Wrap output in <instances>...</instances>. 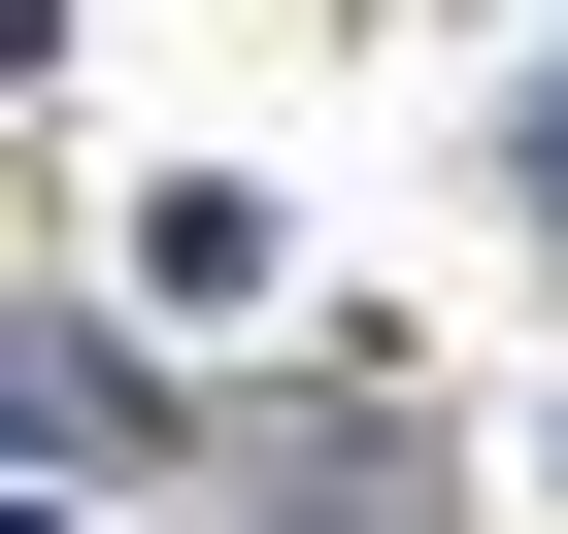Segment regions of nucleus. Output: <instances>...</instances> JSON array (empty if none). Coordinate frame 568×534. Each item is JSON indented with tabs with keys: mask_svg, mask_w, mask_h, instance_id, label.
I'll use <instances>...</instances> for the list:
<instances>
[{
	"mask_svg": "<svg viewBox=\"0 0 568 534\" xmlns=\"http://www.w3.org/2000/svg\"><path fill=\"white\" fill-rule=\"evenodd\" d=\"M535 201H568V101H535Z\"/></svg>",
	"mask_w": 568,
	"mask_h": 534,
	"instance_id": "f257e3e1",
	"label": "nucleus"
}]
</instances>
